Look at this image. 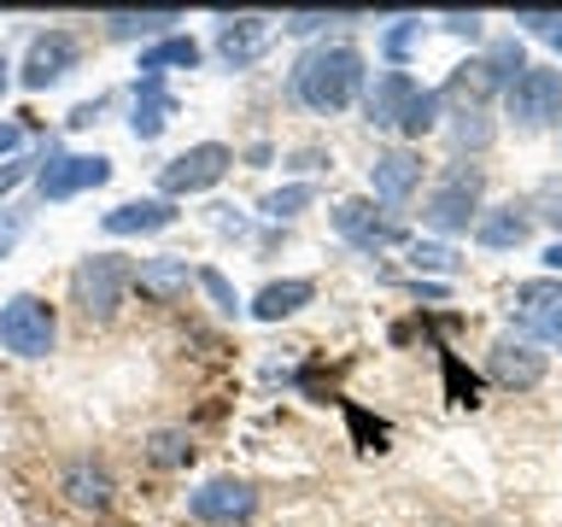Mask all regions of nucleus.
Masks as SVG:
<instances>
[{
    "label": "nucleus",
    "instance_id": "19",
    "mask_svg": "<svg viewBox=\"0 0 562 527\" xmlns=\"http://www.w3.org/2000/svg\"><path fill=\"white\" fill-rule=\"evenodd\" d=\"M311 281H270L258 299H252V316L258 323H281V316H293L299 305H311Z\"/></svg>",
    "mask_w": 562,
    "mask_h": 527
},
{
    "label": "nucleus",
    "instance_id": "24",
    "mask_svg": "<svg viewBox=\"0 0 562 527\" xmlns=\"http://www.w3.org/2000/svg\"><path fill=\"white\" fill-rule=\"evenodd\" d=\"M105 24H112V35H158L165 24H176V12H112Z\"/></svg>",
    "mask_w": 562,
    "mask_h": 527
},
{
    "label": "nucleus",
    "instance_id": "21",
    "mask_svg": "<svg viewBox=\"0 0 562 527\" xmlns=\"http://www.w3.org/2000/svg\"><path fill=\"white\" fill-rule=\"evenodd\" d=\"M527 228H533V223H527L516 205H498L492 217L474 223V235H481V246H498V253H504V246H521L527 240Z\"/></svg>",
    "mask_w": 562,
    "mask_h": 527
},
{
    "label": "nucleus",
    "instance_id": "3",
    "mask_svg": "<svg viewBox=\"0 0 562 527\" xmlns=\"http://www.w3.org/2000/svg\"><path fill=\"white\" fill-rule=\"evenodd\" d=\"M123 288H130V264L117 253H94L77 264V276H70V299L82 305L88 323H112L117 305H123Z\"/></svg>",
    "mask_w": 562,
    "mask_h": 527
},
{
    "label": "nucleus",
    "instance_id": "40",
    "mask_svg": "<svg viewBox=\"0 0 562 527\" xmlns=\"http://www.w3.org/2000/svg\"><path fill=\"white\" fill-rule=\"evenodd\" d=\"M7 70H12V65H7V59H0V94H7Z\"/></svg>",
    "mask_w": 562,
    "mask_h": 527
},
{
    "label": "nucleus",
    "instance_id": "25",
    "mask_svg": "<svg viewBox=\"0 0 562 527\" xmlns=\"http://www.w3.org/2000/svg\"><path fill=\"white\" fill-rule=\"evenodd\" d=\"M439 105H446L439 94H416V105L404 112V123H398V130H404V135H428L434 123H439Z\"/></svg>",
    "mask_w": 562,
    "mask_h": 527
},
{
    "label": "nucleus",
    "instance_id": "9",
    "mask_svg": "<svg viewBox=\"0 0 562 527\" xmlns=\"http://www.w3.org/2000/svg\"><path fill=\"white\" fill-rule=\"evenodd\" d=\"M334 228H340L351 246H363V253H381V246L404 240V228L393 217H375V205H369V200H346L340 211H334Z\"/></svg>",
    "mask_w": 562,
    "mask_h": 527
},
{
    "label": "nucleus",
    "instance_id": "13",
    "mask_svg": "<svg viewBox=\"0 0 562 527\" xmlns=\"http://www.w3.org/2000/svg\"><path fill=\"white\" fill-rule=\"evenodd\" d=\"M252 504L258 498H252V486H246V481H211V486H200L188 498V509L200 522H240V516H252Z\"/></svg>",
    "mask_w": 562,
    "mask_h": 527
},
{
    "label": "nucleus",
    "instance_id": "23",
    "mask_svg": "<svg viewBox=\"0 0 562 527\" xmlns=\"http://www.w3.org/2000/svg\"><path fill=\"white\" fill-rule=\"evenodd\" d=\"M457 147H486L492 141V123H486V105H457Z\"/></svg>",
    "mask_w": 562,
    "mask_h": 527
},
{
    "label": "nucleus",
    "instance_id": "5",
    "mask_svg": "<svg viewBox=\"0 0 562 527\" xmlns=\"http://www.w3.org/2000/svg\"><path fill=\"white\" fill-rule=\"evenodd\" d=\"M235 165V153L223 147V141H200V147L176 153L165 170H158V188L165 193H200L211 182H223V170Z\"/></svg>",
    "mask_w": 562,
    "mask_h": 527
},
{
    "label": "nucleus",
    "instance_id": "4",
    "mask_svg": "<svg viewBox=\"0 0 562 527\" xmlns=\"http://www.w3.org/2000/svg\"><path fill=\"white\" fill-rule=\"evenodd\" d=\"M53 334H59L53 305H47V299H35V293H18L12 305L0 311V346L18 351V358H47Z\"/></svg>",
    "mask_w": 562,
    "mask_h": 527
},
{
    "label": "nucleus",
    "instance_id": "22",
    "mask_svg": "<svg viewBox=\"0 0 562 527\" xmlns=\"http://www.w3.org/2000/svg\"><path fill=\"white\" fill-rule=\"evenodd\" d=\"M165 65H188V70H193V65H200V47H193L188 35H165L158 47L140 53V77H158Z\"/></svg>",
    "mask_w": 562,
    "mask_h": 527
},
{
    "label": "nucleus",
    "instance_id": "38",
    "mask_svg": "<svg viewBox=\"0 0 562 527\" xmlns=\"http://www.w3.org/2000/svg\"><path fill=\"white\" fill-rule=\"evenodd\" d=\"M544 264H551V270H562V240L551 246V253H544Z\"/></svg>",
    "mask_w": 562,
    "mask_h": 527
},
{
    "label": "nucleus",
    "instance_id": "31",
    "mask_svg": "<svg viewBox=\"0 0 562 527\" xmlns=\"http://www.w3.org/2000/svg\"><path fill=\"white\" fill-rule=\"evenodd\" d=\"M411 258L422 264V270H451V264H457V258H451V246H416Z\"/></svg>",
    "mask_w": 562,
    "mask_h": 527
},
{
    "label": "nucleus",
    "instance_id": "37",
    "mask_svg": "<svg viewBox=\"0 0 562 527\" xmlns=\"http://www.w3.org/2000/svg\"><path fill=\"white\" fill-rule=\"evenodd\" d=\"M18 228H24V223H18V217H7V223H0V253H12V240H18Z\"/></svg>",
    "mask_w": 562,
    "mask_h": 527
},
{
    "label": "nucleus",
    "instance_id": "35",
    "mask_svg": "<svg viewBox=\"0 0 562 527\" xmlns=\"http://www.w3.org/2000/svg\"><path fill=\"white\" fill-rule=\"evenodd\" d=\"M24 176H30V165H0V193H12Z\"/></svg>",
    "mask_w": 562,
    "mask_h": 527
},
{
    "label": "nucleus",
    "instance_id": "34",
    "mask_svg": "<svg viewBox=\"0 0 562 527\" xmlns=\"http://www.w3.org/2000/svg\"><path fill=\"white\" fill-rule=\"evenodd\" d=\"M316 24H328V18H323V12H293V18H288V30H293V35H311Z\"/></svg>",
    "mask_w": 562,
    "mask_h": 527
},
{
    "label": "nucleus",
    "instance_id": "6",
    "mask_svg": "<svg viewBox=\"0 0 562 527\" xmlns=\"http://www.w3.org/2000/svg\"><path fill=\"white\" fill-rule=\"evenodd\" d=\"M504 105L521 130H539V123L562 117V70H521V77L509 82Z\"/></svg>",
    "mask_w": 562,
    "mask_h": 527
},
{
    "label": "nucleus",
    "instance_id": "16",
    "mask_svg": "<svg viewBox=\"0 0 562 527\" xmlns=\"http://www.w3.org/2000/svg\"><path fill=\"white\" fill-rule=\"evenodd\" d=\"M369 182H375V193L386 205H404L416 193V182H422V158L416 153H381L375 170H369Z\"/></svg>",
    "mask_w": 562,
    "mask_h": 527
},
{
    "label": "nucleus",
    "instance_id": "41",
    "mask_svg": "<svg viewBox=\"0 0 562 527\" xmlns=\"http://www.w3.org/2000/svg\"><path fill=\"white\" fill-rule=\"evenodd\" d=\"M557 223H562V211H557Z\"/></svg>",
    "mask_w": 562,
    "mask_h": 527
},
{
    "label": "nucleus",
    "instance_id": "29",
    "mask_svg": "<svg viewBox=\"0 0 562 527\" xmlns=\"http://www.w3.org/2000/svg\"><path fill=\"white\" fill-rule=\"evenodd\" d=\"M193 281H200V288L217 299L223 311H240V299H235V288H228V276H223V270H193Z\"/></svg>",
    "mask_w": 562,
    "mask_h": 527
},
{
    "label": "nucleus",
    "instance_id": "15",
    "mask_svg": "<svg viewBox=\"0 0 562 527\" xmlns=\"http://www.w3.org/2000/svg\"><path fill=\"white\" fill-rule=\"evenodd\" d=\"M416 94H422V88L404 77V70H386V77L369 88V123H375V130H398L404 112L416 105Z\"/></svg>",
    "mask_w": 562,
    "mask_h": 527
},
{
    "label": "nucleus",
    "instance_id": "12",
    "mask_svg": "<svg viewBox=\"0 0 562 527\" xmlns=\"http://www.w3.org/2000/svg\"><path fill=\"white\" fill-rule=\"evenodd\" d=\"M270 18H223V30H217V53L235 70H246V65H258L263 59V47H270Z\"/></svg>",
    "mask_w": 562,
    "mask_h": 527
},
{
    "label": "nucleus",
    "instance_id": "30",
    "mask_svg": "<svg viewBox=\"0 0 562 527\" xmlns=\"http://www.w3.org/2000/svg\"><path fill=\"white\" fill-rule=\"evenodd\" d=\"M351 428H358L363 451H381V446H386V428H381V422H369L363 411H351Z\"/></svg>",
    "mask_w": 562,
    "mask_h": 527
},
{
    "label": "nucleus",
    "instance_id": "18",
    "mask_svg": "<svg viewBox=\"0 0 562 527\" xmlns=\"http://www.w3.org/2000/svg\"><path fill=\"white\" fill-rule=\"evenodd\" d=\"M176 205L170 200H130L117 211H105V235H153V228H170Z\"/></svg>",
    "mask_w": 562,
    "mask_h": 527
},
{
    "label": "nucleus",
    "instance_id": "10",
    "mask_svg": "<svg viewBox=\"0 0 562 527\" xmlns=\"http://www.w3.org/2000/svg\"><path fill=\"white\" fill-rule=\"evenodd\" d=\"M112 182V158H53V165L42 170V200H70V193L82 188H100Z\"/></svg>",
    "mask_w": 562,
    "mask_h": 527
},
{
    "label": "nucleus",
    "instance_id": "2",
    "mask_svg": "<svg viewBox=\"0 0 562 527\" xmlns=\"http://www.w3.org/2000/svg\"><path fill=\"white\" fill-rule=\"evenodd\" d=\"M481 165H469V158H457V165H446V176H439V188L428 193V205H422V223L439 228V235H463V228L474 223V211H481Z\"/></svg>",
    "mask_w": 562,
    "mask_h": 527
},
{
    "label": "nucleus",
    "instance_id": "1",
    "mask_svg": "<svg viewBox=\"0 0 562 527\" xmlns=\"http://www.w3.org/2000/svg\"><path fill=\"white\" fill-rule=\"evenodd\" d=\"M363 88V53L334 42V47H311L293 70V94L311 105V112H346Z\"/></svg>",
    "mask_w": 562,
    "mask_h": 527
},
{
    "label": "nucleus",
    "instance_id": "8",
    "mask_svg": "<svg viewBox=\"0 0 562 527\" xmlns=\"http://www.w3.org/2000/svg\"><path fill=\"white\" fill-rule=\"evenodd\" d=\"M70 65H77V35H70V30L35 35V42H30V59H24V88H53Z\"/></svg>",
    "mask_w": 562,
    "mask_h": 527
},
{
    "label": "nucleus",
    "instance_id": "27",
    "mask_svg": "<svg viewBox=\"0 0 562 527\" xmlns=\"http://www.w3.org/2000/svg\"><path fill=\"white\" fill-rule=\"evenodd\" d=\"M311 200H316V188H311V182H293V188L270 193V200H263V211H270V217H293V211L311 205Z\"/></svg>",
    "mask_w": 562,
    "mask_h": 527
},
{
    "label": "nucleus",
    "instance_id": "20",
    "mask_svg": "<svg viewBox=\"0 0 562 527\" xmlns=\"http://www.w3.org/2000/svg\"><path fill=\"white\" fill-rule=\"evenodd\" d=\"M65 492H70V504H82V509H105L112 504V474L94 469V463H77L65 474Z\"/></svg>",
    "mask_w": 562,
    "mask_h": 527
},
{
    "label": "nucleus",
    "instance_id": "33",
    "mask_svg": "<svg viewBox=\"0 0 562 527\" xmlns=\"http://www.w3.org/2000/svg\"><path fill=\"white\" fill-rule=\"evenodd\" d=\"M446 30H451V35H469V42H474V35H481V18H474V12H469V18H463V12H451V18H446Z\"/></svg>",
    "mask_w": 562,
    "mask_h": 527
},
{
    "label": "nucleus",
    "instance_id": "17",
    "mask_svg": "<svg viewBox=\"0 0 562 527\" xmlns=\"http://www.w3.org/2000/svg\"><path fill=\"white\" fill-rule=\"evenodd\" d=\"M170 117H176V100H170L165 77H140V82H135V117H130L135 135H140V141H158Z\"/></svg>",
    "mask_w": 562,
    "mask_h": 527
},
{
    "label": "nucleus",
    "instance_id": "32",
    "mask_svg": "<svg viewBox=\"0 0 562 527\" xmlns=\"http://www.w3.org/2000/svg\"><path fill=\"white\" fill-rule=\"evenodd\" d=\"M416 30H422V24H416V18H404V24H398L393 35H386V47H393V53H404V47H411V42H416Z\"/></svg>",
    "mask_w": 562,
    "mask_h": 527
},
{
    "label": "nucleus",
    "instance_id": "28",
    "mask_svg": "<svg viewBox=\"0 0 562 527\" xmlns=\"http://www.w3.org/2000/svg\"><path fill=\"white\" fill-rule=\"evenodd\" d=\"M446 386H451V404H481V386L457 358H446Z\"/></svg>",
    "mask_w": 562,
    "mask_h": 527
},
{
    "label": "nucleus",
    "instance_id": "11",
    "mask_svg": "<svg viewBox=\"0 0 562 527\" xmlns=\"http://www.w3.org/2000/svg\"><path fill=\"white\" fill-rule=\"evenodd\" d=\"M492 381L509 386V393L539 386L544 381V351H533L527 340H498V346H492Z\"/></svg>",
    "mask_w": 562,
    "mask_h": 527
},
{
    "label": "nucleus",
    "instance_id": "39",
    "mask_svg": "<svg viewBox=\"0 0 562 527\" xmlns=\"http://www.w3.org/2000/svg\"><path fill=\"white\" fill-rule=\"evenodd\" d=\"M544 35H551V47L562 53V18H557V24H551V30H544Z\"/></svg>",
    "mask_w": 562,
    "mask_h": 527
},
{
    "label": "nucleus",
    "instance_id": "14",
    "mask_svg": "<svg viewBox=\"0 0 562 527\" xmlns=\"http://www.w3.org/2000/svg\"><path fill=\"white\" fill-rule=\"evenodd\" d=\"M130 281L153 299V305H176V299L188 293L193 270H188V258H140V270Z\"/></svg>",
    "mask_w": 562,
    "mask_h": 527
},
{
    "label": "nucleus",
    "instance_id": "7",
    "mask_svg": "<svg viewBox=\"0 0 562 527\" xmlns=\"http://www.w3.org/2000/svg\"><path fill=\"white\" fill-rule=\"evenodd\" d=\"M516 323L527 334H539L544 346H562V281H521L516 299H509Z\"/></svg>",
    "mask_w": 562,
    "mask_h": 527
},
{
    "label": "nucleus",
    "instance_id": "36",
    "mask_svg": "<svg viewBox=\"0 0 562 527\" xmlns=\"http://www.w3.org/2000/svg\"><path fill=\"white\" fill-rule=\"evenodd\" d=\"M18 141H24V130H18V123H0V153H12Z\"/></svg>",
    "mask_w": 562,
    "mask_h": 527
},
{
    "label": "nucleus",
    "instance_id": "26",
    "mask_svg": "<svg viewBox=\"0 0 562 527\" xmlns=\"http://www.w3.org/2000/svg\"><path fill=\"white\" fill-rule=\"evenodd\" d=\"M153 463L158 469H176V463H188V457H193V446H188V439L182 434H153Z\"/></svg>",
    "mask_w": 562,
    "mask_h": 527
}]
</instances>
